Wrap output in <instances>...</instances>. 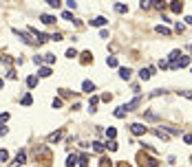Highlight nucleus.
Listing matches in <instances>:
<instances>
[{
    "instance_id": "obj_26",
    "label": "nucleus",
    "mask_w": 192,
    "mask_h": 167,
    "mask_svg": "<svg viewBox=\"0 0 192 167\" xmlns=\"http://www.w3.org/2000/svg\"><path fill=\"white\" fill-rule=\"evenodd\" d=\"M7 158H9V152L7 150H0V163H5Z\"/></svg>"
},
{
    "instance_id": "obj_42",
    "label": "nucleus",
    "mask_w": 192,
    "mask_h": 167,
    "mask_svg": "<svg viewBox=\"0 0 192 167\" xmlns=\"http://www.w3.org/2000/svg\"><path fill=\"white\" fill-rule=\"evenodd\" d=\"M190 51H192V44H190Z\"/></svg>"
},
{
    "instance_id": "obj_9",
    "label": "nucleus",
    "mask_w": 192,
    "mask_h": 167,
    "mask_svg": "<svg viewBox=\"0 0 192 167\" xmlns=\"http://www.w3.org/2000/svg\"><path fill=\"white\" fill-rule=\"evenodd\" d=\"M130 75H133V70L130 68H119V77H122V79H130Z\"/></svg>"
},
{
    "instance_id": "obj_16",
    "label": "nucleus",
    "mask_w": 192,
    "mask_h": 167,
    "mask_svg": "<svg viewBox=\"0 0 192 167\" xmlns=\"http://www.w3.org/2000/svg\"><path fill=\"white\" fill-rule=\"evenodd\" d=\"M75 163H77V156H75V154H71V156L66 158V167H73Z\"/></svg>"
},
{
    "instance_id": "obj_36",
    "label": "nucleus",
    "mask_w": 192,
    "mask_h": 167,
    "mask_svg": "<svg viewBox=\"0 0 192 167\" xmlns=\"http://www.w3.org/2000/svg\"><path fill=\"white\" fill-rule=\"evenodd\" d=\"M66 5H68V9H77V2H73V0H68Z\"/></svg>"
},
{
    "instance_id": "obj_37",
    "label": "nucleus",
    "mask_w": 192,
    "mask_h": 167,
    "mask_svg": "<svg viewBox=\"0 0 192 167\" xmlns=\"http://www.w3.org/2000/svg\"><path fill=\"white\" fill-rule=\"evenodd\" d=\"M51 40H55V42H58V40H62V33H53V35H51Z\"/></svg>"
},
{
    "instance_id": "obj_10",
    "label": "nucleus",
    "mask_w": 192,
    "mask_h": 167,
    "mask_svg": "<svg viewBox=\"0 0 192 167\" xmlns=\"http://www.w3.org/2000/svg\"><path fill=\"white\" fill-rule=\"evenodd\" d=\"M82 90H84V92H88V94H91V92H93V90H95V84H93V81H88V79H86V81H84V84H82Z\"/></svg>"
},
{
    "instance_id": "obj_20",
    "label": "nucleus",
    "mask_w": 192,
    "mask_h": 167,
    "mask_svg": "<svg viewBox=\"0 0 192 167\" xmlns=\"http://www.w3.org/2000/svg\"><path fill=\"white\" fill-rule=\"evenodd\" d=\"M60 138H62V132H55V134H51V136H49V143H58Z\"/></svg>"
},
{
    "instance_id": "obj_7",
    "label": "nucleus",
    "mask_w": 192,
    "mask_h": 167,
    "mask_svg": "<svg viewBox=\"0 0 192 167\" xmlns=\"http://www.w3.org/2000/svg\"><path fill=\"white\" fill-rule=\"evenodd\" d=\"M106 22H108V20H106L104 15H97V18H95V20H91V24H93V27H104Z\"/></svg>"
},
{
    "instance_id": "obj_8",
    "label": "nucleus",
    "mask_w": 192,
    "mask_h": 167,
    "mask_svg": "<svg viewBox=\"0 0 192 167\" xmlns=\"http://www.w3.org/2000/svg\"><path fill=\"white\" fill-rule=\"evenodd\" d=\"M40 20H42V24H53V22H55V18H53V15H49V13H42V15H40Z\"/></svg>"
},
{
    "instance_id": "obj_2",
    "label": "nucleus",
    "mask_w": 192,
    "mask_h": 167,
    "mask_svg": "<svg viewBox=\"0 0 192 167\" xmlns=\"http://www.w3.org/2000/svg\"><path fill=\"white\" fill-rule=\"evenodd\" d=\"M130 132L137 134V136H141V134H146L148 130H146V125H141V123H133V125H130Z\"/></svg>"
},
{
    "instance_id": "obj_15",
    "label": "nucleus",
    "mask_w": 192,
    "mask_h": 167,
    "mask_svg": "<svg viewBox=\"0 0 192 167\" xmlns=\"http://www.w3.org/2000/svg\"><path fill=\"white\" fill-rule=\"evenodd\" d=\"M27 86H29V88H35V86H38V77H35V75H31V77L27 79Z\"/></svg>"
},
{
    "instance_id": "obj_35",
    "label": "nucleus",
    "mask_w": 192,
    "mask_h": 167,
    "mask_svg": "<svg viewBox=\"0 0 192 167\" xmlns=\"http://www.w3.org/2000/svg\"><path fill=\"white\" fill-rule=\"evenodd\" d=\"M183 141L188 143V145H192V134H185V136H183Z\"/></svg>"
},
{
    "instance_id": "obj_33",
    "label": "nucleus",
    "mask_w": 192,
    "mask_h": 167,
    "mask_svg": "<svg viewBox=\"0 0 192 167\" xmlns=\"http://www.w3.org/2000/svg\"><path fill=\"white\" fill-rule=\"evenodd\" d=\"M100 167H110V160H108V158H102V163H100Z\"/></svg>"
},
{
    "instance_id": "obj_28",
    "label": "nucleus",
    "mask_w": 192,
    "mask_h": 167,
    "mask_svg": "<svg viewBox=\"0 0 192 167\" xmlns=\"http://www.w3.org/2000/svg\"><path fill=\"white\" fill-rule=\"evenodd\" d=\"M115 134H117L115 128H108V130H106V136H108V138H115Z\"/></svg>"
},
{
    "instance_id": "obj_21",
    "label": "nucleus",
    "mask_w": 192,
    "mask_h": 167,
    "mask_svg": "<svg viewBox=\"0 0 192 167\" xmlns=\"http://www.w3.org/2000/svg\"><path fill=\"white\" fill-rule=\"evenodd\" d=\"M97 101H100L97 97H93V99H91V103H88V110H91V112H95V110H97V108H95V106H97Z\"/></svg>"
},
{
    "instance_id": "obj_40",
    "label": "nucleus",
    "mask_w": 192,
    "mask_h": 167,
    "mask_svg": "<svg viewBox=\"0 0 192 167\" xmlns=\"http://www.w3.org/2000/svg\"><path fill=\"white\" fill-rule=\"evenodd\" d=\"M119 167H130V165H126V163H119Z\"/></svg>"
},
{
    "instance_id": "obj_1",
    "label": "nucleus",
    "mask_w": 192,
    "mask_h": 167,
    "mask_svg": "<svg viewBox=\"0 0 192 167\" xmlns=\"http://www.w3.org/2000/svg\"><path fill=\"white\" fill-rule=\"evenodd\" d=\"M137 160H139L141 167H157V165H159L157 158H152V156H148V154H143V152L137 154Z\"/></svg>"
},
{
    "instance_id": "obj_11",
    "label": "nucleus",
    "mask_w": 192,
    "mask_h": 167,
    "mask_svg": "<svg viewBox=\"0 0 192 167\" xmlns=\"http://www.w3.org/2000/svg\"><path fill=\"white\" fill-rule=\"evenodd\" d=\"M38 75H40V77H49V75H51V68H49V66H42V68L38 70Z\"/></svg>"
},
{
    "instance_id": "obj_38",
    "label": "nucleus",
    "mask_w": 192,
    "mask_h": 167,
    "mask_svg": "<svg viewBox=\"0 0 192 167\" xmlns=\"http://www.w3.org/2000/svg\"><path fill=\"white\" fill-rule=\"evenodd\" d=\"M0 134H7V128L2 125V121H0Z\"/></svg>"
},
{
    "instance_id": "obj_14",
    "label": "nucleus",
    "mask_w": 192,
    "mask_h": 167,
    "mask_svg": "<svg viewBox=\"0 0 192 167\" xmlns=\"http://www.w3.org/2000/svg\"><path fill=\"white\" fill-rule=\"evenodd\" d=\"M93 150L97 152V154H102V152H104V143H100V141H95V143H93Z\"/></svg>"
},
{
    "instance_id": "obj_17",
    "label": "nucleus",
    "mask_w": 192,
    "mask_h": 167,
    "mask_svg": "<svg viewBox=\"0 0 192 167\" xmlns=\"http://www.w3.org/2000/svg\"><path fill=\"white\" fill-rule=\"evenodd\" d=\"M115 11H117V13H126V11H128V7H126V5H122V2H117V5H115Z\"/></svg>"
},
{
    "instance_id": "obj_41",
    "label": "nucleus",
    "mask_w": 192,
    "mask_h": 167,
    "mask_svg": "<svg viewBox=\"0 0 192 167\" xmlns=\"http://www.w3.org/2000/svg\"><path fill=\"white\" fill-rule=\"evenodd\" d=\"M0 88H2V79H0Z\"/></svg>"
},
{
    "instance_id": "obj_3",
    "label": "nucleus",
    "mask_w": 192,
    "mask_h": 167,
    "mask_svg": "<svg viewBox=\"0 0 192 167\" xmlns=\"http://www.w3.org/2000/svg\"><path fill=\"white\" fill-rule=\"evenodd\" d=\"M25 160H27V152H25V150H20V152L16 154V163H13V165H16V167H20Z\"/></svg>"
},
{
    "instance_id": "obj_19",
    "label": "nucleus",
    "mask_w": 192,
    "mask_h": 167,
    "mask_svg": "<svg viewBox=\"0 0 192 167\" xmlns=\"http://www.w3.org/2000/svg\"><path fill=\"white\" fill-rule=\"evenodd\" d=\"M91 59H93V57H91V51H84V53H82V64H88Z\"/></svg>"
},
{
    "instance_id": "obj_34",
    "label": "nucleus",
    "mask_w": 192,
    "mask_h": 167,
    "mask_svg": "<svg viewBox=\"0 0 192 167\" xmlns=\"http://www.w3.org/2000/svg\"><path fill=\"white\" fill-rule=\"evenodd\" d=\"M159 68H170V62H166V59L159 62Z\"/></svg>"
},
{
    "instance_id": "obj_32",
    "label": "nucleus",
    "mask_w": 192,
    "mask_h": 167,
    "mask_svg": "<svg viewBox=\"0 0 192 167\" xmlns=\"http://www.w3.org/2000/svg\"><path fill=\"white\" fill-rule=\"evenodd\" d=\"M75 55H77L75 49H68V51H66V57H75Z\"/></svg>"
},
{
    "instance_id": "obj_29",
    "label": "nucleus",
    "mask_w": 192,
    "mask_h": 167,
    "mask_svg": "<svg viewBox=\"0 0 192 167\" xmlns=\"http://www.w3.org/2000/svg\"><path fill=\"white\" fill-rule=\"evenodd\" d=\"M179 94H183V97H188V99H192V90H179Z\"/></svg>"
},
{
    "instance_id": "obj_6",
    "label": "nucleus",
    "mask_w": 192,
    "mask_h": 167,
    "mask_svg": "<svg viewBox=\"0 0 192 167\" xmlns=\"http://www.w3.org/2000/svg\"><path fill=\"white\" fill-rule=\"evenodd\" d=\"M40 59H42L44 64H49V66H51V64L55 62V55H53V53H44V55H40Z\"/></svg>"
},
{
    "instance_id": "obj_12",
    "label": "nucleus",
    "mask_w": 192,
    "mask_h": 167,
    "mask_svg": "<svg viewBox=\"0 0 192 167\" xmlns=\"http://www.w3.org/2000/svg\"><path fill=\"white\" fill-rule=\"evenodd\" d=\"M170 9H172L175 13H181V11H183V5H181V2H170Z\"/></svg>"
},
{
    "instance_id": "obj_18",
    "label": "nucleus",
    "mask_w": 192,
    "mask_h": 167,
    "mask_svg": "<svg viewBox=\"0 0 192 167\" xmlns=\"http://www.w3.org/2000/svg\"><path fill=\"white\" fill-rule=\"evenodd\" d=\"M115 116H117V119H124V116H126V108H124V106L117 108V110H115Z\"/></svg>"
},
{
    "instance_id": "obj_5",
    "label": "nucleus",
    "mask_w": 192,
    "mask_h": 167,
    "mask_svg": "<svg viewBox=\"0 0 192 167\" xmlns=\"http://www.w3.org/2000/svg\"><path fill=\"white\" fill-rule=\"evenodd\" d=\"M155 73V70L152 68H141L139 70V77H141V81H146V79H150V75Z\"/></svg>"
},
{
    "instance_id": "obj_31",
    "label": "nucleus",
    "mask_w": 192,
    "mask_h": 167,
    "mask_svg": "<svg viewBox=\"0 0 192 167\" xmlns=\"http://www.w3.org/2000/svg\"><path fill=\"white\" fill-rule=\"evenodd\" d=\"M53 108H62V99H60V97L53 99Z\"/></svg>"
},
{
    "instance_id": "obj_22",
    "label": "nucleus",
    "mask_w": 192,
    "mask_h": 167,
    "mask_svg": "<svg viewBox=\"0 0 192 167\" xmlns=\"http://www.w3.org/2000/svg\"><path fill=\"white\" fill-rule=\"evenodd\" d=\"M157 33H161V35H166V37H168V35H170V29H166V27H161V24H159V27H157Z\"/></svg>"
},
{
    "instance_id": "obj_24",
    "label": "nucleus",
    "mask_w": 192,
    "mask_h": 167,
    "mask_svg": "<svg viewBox=\"0 0 192 167\" xmlns=\"http://www.w3.org/2000/svg\"><path fill=\"white\" fill-rule=\"evenodd\" d=\"M31 94H25V97H22V106H31Z\"/></svg>"
},
{
    "instance_id": "obj_25",
    "label": "nucleus",
    "mask_w": 192,
    "mask_h": 167,
    "mask_svg": "<svg viewBox=\"0 0 192 167\" xmlns=\"http://www.w3.org/2000/svg\"><path fill=\"white\" fill-rule=\"evenodd\" d=\"M106 64H108V66H117V57H115V55L106 57Z\"/></svg>"
},
{
    "instance_id": "obj_13",
    "label": "nucleus",
    "mask_w": 192,
    "mask_h": 167,
    "mask_svg": "<svg viewBox=\"0 0 192 167\" xmlns=\"http://www.w3.org/2000/svg\"><path fill=\"white\" fill-rule=\"evenodd\" d=\"M77 163H80L82 167H88V156H86V154H80V156H77Z\"/></svg>"
},
{
    "instance_id": "obj_39",
    "label": "nucleus",
    "mask_w": 192,
    "mask_h": 167,
    "mask_svg": "<svg viewBox=\"0 0 192 167\" xmlns=\"http://www.w3.org/2000/svg\"><path fill=\"white\" fill-rule=\"evenodd\" d=\"M185 24H190V27H192V15H188V18H185Z\"/></svg>"
},
{
    "instance_id": "obj_27",
    "label": "nucleus",
    "mask_w": 192,
    "mask_h": 167,
    "mask_svg": "<svg viewBox=\"0 0 192 167\" xmlns=\"http://www.w3.org/2000/svg\"><path fill=\"white\" fill-rule=\"evenodd\" d=\"M46 2H49V7H53V9L60 7V0H46Z\"/></svg>"
},
{
    "instance_id": "obj_30",
    "label": "nucleus",
    "mask_w": 192,
    "mask_h": 167,
    "mask_svg": "<svg viewBox=\"0 0 192 167\" xmlns=\"http://www.w3.org/2000/svg\"><path fill=\"white\" fill-rule=\"evenodd\" d=\"M62 18L64 20H73V13H71V11H62Z\"/></svg>"
},
{
    "instance_id": "obj_23",
    "label": "nucleus",
    "mask_w": 192,
    "mask_h": 167,
    "mask_svg": "<svg viewBox=\"0 0 192 167\" xmlns=\"http://www.w3.org/2000/svg\"><path fill=\"white\" fill-rule=\"evenodd\" d=\"M155 134H157V136L161 138V141H168V134H166V132H163L161 128H159V130H155Z\"/></svg>"
},
{
    "instance_id": "obj_4",
    "label": "nucleus",
    "mask_w": 192,
    "mask_h": 167,
    "mask_svg": "<svg viewBox=\"0 0 192 167\" xmlns=\"http://www.w3.org/2000/svg\"><path fill=\"white\" fill-rule=\"evenodd\" d=\"M139 103H141V97H135V99H133L130 103H126L124 108H126V112H130V110H137V106H139Z\"/></svg>"
}]
</instances>
